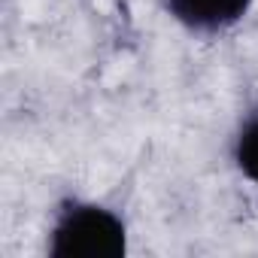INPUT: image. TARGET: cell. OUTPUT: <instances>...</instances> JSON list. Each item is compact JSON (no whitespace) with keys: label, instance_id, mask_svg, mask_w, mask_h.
I'll use <instances>...</instances> for the list:
<instances>
[{"label":"cell","instance_id":"cell-1","mask_svg":"<svg viewBox=\"0 0 258 258\" xmlns=\"http://www.w3.org/2000/svg\"><path fill=\"white\" fill-rule=\"evenodd\" d=\"M49 258H124L127 255V222L118 210L67 195L52 210L49 225Z\"/></svg>","mask_w":258,"mask_h":258},{"label":"cell","instance_id":"cell-2","mask_svg":"<svg viewBox=\"0 0 258 258\" xmlns=\"http://www.w3.org/2000/svg\"><path fill=\"white\" fill-rule=\"evenodd\" d=\"M170 22L198 37H216L237 28L255 0H158Z\"/></svg>","mask_w":258,"mask_h":258},{"label":"cell","instance_id":"cell-3","mask_svg":"<svg viewBox=\"0 0 258 258\" xmlns=\"http://www.w3.org/2000/svg\"><path fill=\"white\" fill-rule=\"evenodd\" d=\"M231 161L237 173L258 188V94H252L231 137Z\"/></svg>","mask_w":258,"mask_h":258}]
</instances>
